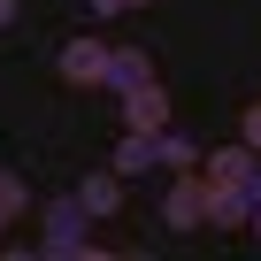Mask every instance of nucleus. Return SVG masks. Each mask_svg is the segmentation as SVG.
Masks as SVG:
<instances>
[{
    "mask_svg": "<svg viewBox=\"0 0 261 261\" xmlns=\"http://www.w3.org/2000/svg\"><path fill=\"white\" fill-rule=\"evenodd\" d=\"M130 8H154V0H130Z\"/></svg>",
    "mask_w": 261,
    "mask_h": 261,
    "instance_id": "obj_17",
    "label": "nucleus"
},
{
    "mask_svg": "<svg viewBox=\"0 0 261 261\" xmlns=\"http://www.w3.org/2000/svg\"><path fill=\"white\" fill-rule=\"evenodd\" d=\"M0 23H16V0H0Z\"/></svg>",
    "mask_w": 261,
    "mask_h": 261,
    "instance_id": "obj_15",
    "label": "nucleus"
},
{
    "mask_svg": "<svg viewBox=\"0 0 261 261\" xmlns=\"http://www.w3.org/2000/svg\"><path fill=\"white\" fill-rule=\"evenodd\" d=\"M238 139H246V146L261 154V108H246V123H238Z\"/></svg>",
    "mask_w": 261,
    "mask_h": 261,
    "instance_id": "obj_12",
    "label": "nucleus"
},
{
    "mask_svg": "<svg viewBox=\"0 0 261 261\" xmlns=\"http://www.w3.org/2000/svg\"><path fill=\"white\" fill-rule=\"evenodd\" d=\"M115 177H146V169H162V146H154V130H123V146H115V162H108Z\"/></svg>",
    "mask_w": 261,
    "mask_h": 261,
    "instance_id": "obj_5",
    "label": "nucleus"
},
{
    "mask_svg": "<svg viewBox=\"0 0 261 261\" xmlns=\"http://www.w3.org/2000/svg\"><path fill=\"white\" fill-rule=\"evenodd\" d=\"M253 169H261V154H253L246 139H238V146H223V154H207V177H215V185H246Z\"/></svg>",
    "mask_w": 261,
    "mask_h": 261,
    "instance_id": "obj_8",
    "label": "nucleus"
},
{
    "mask_svg": "<svg viewBox=\"0 0 261 261\" xmlns=\"http://www.w3.org/2000/svg\"><path fill=\"white\" fill-rule=\"evenodd\" d=\"M123 130H169V92L146 77L139 92H123Z\"/></svg>",
    "mask_w": 261,
    "mask_h": 261,
    "instance_id": "obj_3",
    "label": "nucleus"
},
{
    "mask_svg": "<svg viewBox=\"0 0 261 261\" xmlns=\"http://www.w3.org/2000/svg\"><path fill=\"white\" fill-rule=\"evenodd\" d=\"M207 215V169H177V185L162 192V223L169 230H200Z\"/></svg>",
    "mask_w": 261,
    "mask_h": 261,
    "instance_id": "obj_2",
    "label": "nucleus"
},
{
    "mask_svg": "<svg viewBox=\"0 0 261 261\" xmlns=\"http://www.w3.org/2000/svg\"><path fill=\"white\" fill-rule=\"evenodd\" d=\"M154 146H162V169H192V162H200L185 130H154Z\"/></svg>",
    "mask_w": 261,
    "mask_h": 261,
    "instance_id": "obj_10",
    "label": "nucleus"
},
{
    "mask_svg": "<svg viewBox=\"0 0 261 261\" xmlns=\"http://www.w3.org/2000/svg\"><path fill=\"white\" fill-rule=\"evenodd\" d=\"M77 200H85L92 215H115V207H123V177H115V169H92V177L77 185Z\"/></svg>",
    "mask_w": 261,
    "mask_h": 261,
    "instance_id": "obj_9",
    "label": "nucleus"
},
{
    "mask_svg": "<svg viewBox=\"0 0 261 261\" xmlns=\"http://www.w3.org/2000/svg\"><path fill=\"white\" fill-rule=\"evenodd\" d=\"M246 230H253V238H261V207H253V215H246Z\"/></svg>",
    "mask_w": 261,
    "mask_h": 261,
    "instance_id": "obj_16",
    "label": "nucleus"
},
{
    "mask_svg": "<svg viewBox=\"0 0 261 261\" xmlns=\"http://www.w3.org/2000/svg\"><path fill=\"white\" fill-rule=\"evenodd\" d=\"M85 223H92V207H85V200H54V207H46V238H39V253H46V261L85 253Z\"/></svg>",
    "mask_w": 261,
    "mask_h": 261,
    "instance_id": "obj_1",
    "label": "nucleus"
},
{
    "mask_svg": "<svg viewBox=\"0 0 261 261\" xmlns=\"http://www.w3.org/2000/svg\"><path fill=\"white\" fill-rule=\"evenodd\" d=\"M54 69H62L69 85H100V77H108V46H100V39H69Z\"/></svg>",
    "mask_w": 261,
    "mask_h": 261,
    "instance_id": "obj_4",
    "label": "nucleus"
},
{
    "mask_svg": "<svg viewBox=\"0 0 261 261\" xmlns=\"http://www.w3.org/2000/svg\"><path fill=\"white\" fill-rule=\"evenodd\" d=\"M0 230H8V215H0Z\"/></svg>",
    "mask_w": 261,
    "mask_h": 261,
    "instance_id": "obj_18",
    "label": "nucleus"
},
{
    "mask_svg": "<svg viewBox=\"0 0 261 261\" xmlns=\"http://www.w3.org/2000/svg\"><path fill=\"white\" fill-rule=\"evenodd\" d=\"M146 77H154V62H146L139 46H108V77H100V85H115V92H139Z\"/></svg>",
    "mask_w": 261,
    "mask_h": 261,
    "instance_id": "obj_7",
    "label": "nucleus"
},
{
    "mask_svg": "<svg viewBox=\"0 0 261 261\" xmlns=\"http://www.w3.org/2000/svg\"><path fill=\"white\" fill-rule=\"evenodd\" d=\"M23 207H31V192H23V177H0V215H8V223H16Z\"/></svg>",
    "mask_w": 261,
    "mask_h": 261,
    "instance_id": "obj_11",
    "label": "nucleus"
},
{
    "mask_svg": "<svg viewBox=\"0 0 261 261\" xmlns=\"http://www.w3.org/2000/svg\"><path fill=\"white\" fill-rule=\"evenodd\" d=\"M246 200H253V207H261V169H253V177H246Z\"/></svg>",
    "mask_w": 261,
    "mask_h": 261,
    "instance_id": "obj_14",
    "label": "nucleus"
},
{
    "mask_svg": "<svg viewBox=\"0 0 261 261\" xmlns=\"http://www.w3.org/2000/svg\"><path fill=\"white\" fill-rule=\"evenodd\" d=\"M246 215H253L246 185H215V177H207V223H223V230H246Z\"/></svg>",
    "mask_w": 261,
    "mask_h": 261,
    "instance_id": "obj_6",
    "label": "nucleus"
},
{
    "mask_svg": "<svg viewBox=\"0 0 261 261\" xmlns=\"http://www.w3.org/2000/svg\"><path fill=\"white\" fill-rule=\"evenodd\" d=\"M130 8V0H92V16H123Z\"/></svg>",
    "mask_w": 261,
    "mask_h": 261,
    "instance_id": "obj_13",
    "label": "nucleus"
}]
</instances>
